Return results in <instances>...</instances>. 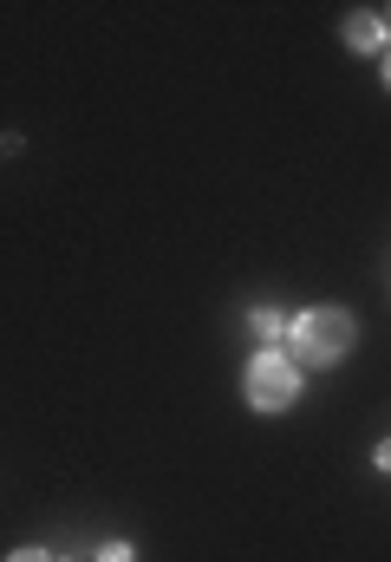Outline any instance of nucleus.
Masks as SVG:
<instances>
[{
	"label": "nucleus",
	"mask_w": 391,
	"mask_h": 562,
	"mask_svg": "<svg viewBox=\"0 0 391 562\" xmlns=\"http://www.w3.org/2000/svg\"><path fill=\"white\" fill-rule=\"evenodd\" d=\"M99 562H130V543H105V550H99Z\"/></svg>",
	"instance_id": "5"
},
{
	"label": "nucleus",
	"mask_w": 391,
	"mask_h": 562,
	"mask_svg": "<svg viewBox=\"0 0 391 562\" xmlns=\"http://www.w3.org/2000/svg\"><path fill=\"white\" fill-rule=\"evenodd\" d=\"M7 562H53V557H46V550H13Z\"/></svg>",
	"instance_id": "6"
},
{
	"label": "nucleus",
	"mask_w": 391,
	"mask_h": 562,
	"mask_svg": "<svg viewBox=\"0 0 391 562\" xmlns=\"http://www.w3.org/2000/svg\"><path fill=\"white\" fill-rule=\"evenodd\" d=\"M379 471H391V438L379 445Z\"/></svg>",
	"instance_id": "7"
},
{
	"label": "nucleus",
	"mask_w": 391,
	"mask_h": 562,
	"mask_svg": "<svg viewBox=\"0 0 391 562\" xmlns=\"http://www.w3.org/2000/svg\"><path fill=\"white\" fill-rule=\"evenodd\" d=\"M386 26H391V20H386Z\"/></svg>",
	"instance_id": "9"
},
{
	"label": "nucleus",
	"mask_w": 391,
	"mask_h": 562,
	"mask_svg": "<svg viewBox=\"0 0 391 562\" xmlns=\"http://www.w3.org/2000/svg\"><path fill=\"white\" fill-rule=\"evenodd\" d=\"M346 46L353 53H386V20L379 13H353L346 20Z\"/></svg>",
	"instance_id": "3"
},
{
	"label": "nucleus",
	"mask_w": 391,
	"mask_h": 562,
	"mask_svg": "<svg viewBox=\"0 0 391 562\" xmlns=\"http://www.w3.org/2000/svg\"><path fill=\"white\" fill-rule=\"evenodd\" d=\"M287 340L307 367H340L353 353V314L340 307H313V314H294L287 321Z\"/></svg>",
	"instance_id": "1"
},
{
	"label": "nucleus",
	"mask_w": 391,
	"mask_h": 562,
	"mask_svg": "<svg viewBox=\"0 0 391 562\" xmlns=\"http://www.w3.org/2000/svg\"><path fill=\"white\" fill-rule=\"evenodd\" d=\"M294 400H300V367H294L287 353H255V367H249V406L280 413V406H294Z\"/></svg>",
	"instance_id": "2"
},
{
	"label": "nucleus",
	"mask_w": 391,
	"mask_h": 562,
	"mask_svg": "<svg viewBox=\"0 0 391 562\" xmlns=\"http://www.w3.org/2000/svg\"><path fill=\"white\" fill-rule=\"evenodd\" d=\"M255 334H261V340H280V334H287V314H274V307H255Z\"/></svg>",
	"instance_id": "4"
},
{
	"label": "nucleus",
	"mask_w": 391,
	"mask_h": 562,
	"mask_svg": "<svg viewBox=\"0 0 391 562\" xmlns=\"http://www.w3.org/2000/svg\"><path fill=\"white\" fill-rule=\"evenodd\" d=\"M386 86H391V59H386Z\"/></svg>",
	"instance_id": "8"
}]
</instances>
